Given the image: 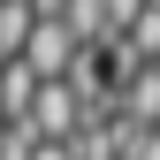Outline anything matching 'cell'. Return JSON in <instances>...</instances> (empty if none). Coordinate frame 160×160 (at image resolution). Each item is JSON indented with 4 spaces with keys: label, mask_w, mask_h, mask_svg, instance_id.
<instances>
[{
    "label": "cell",
    "mask_w": 160,
    "mask_h": 160,
    "mask_svg": "<svg viewBox=\"0 0 160 160\" xmlns=\"http://www.w3.org/2000/svg\"><path fill=\"white\" fill-rule=\"evenodd\" d=\"M38 84H61L69 76V61H76V38L61 31V23H31V38H23V53H15Z\"/></svg>",
    "instance_id": "obj_1"
},
{
    "label": "cell",
    "mask_w": 160,
    "mask_h": 160,
    "mask_svg": "<svg viewBox=\"0 0 160 160\" xmlns=\"http://www.w3.org/2000/svg\"><path fill=\"white\" fill-rule=\"evenodd\" d=\"M61 31L76 46H99L107 38V0H61Z\"/></svg>",
    "instance_id": "obj_2"
},
{
    "label": "cell",
    "mask_w": 160,
    "mask_h": 160,
    "mask_svg": "<svg viewBox=\"0 0 160 160\" xmlns=\"http://www.w3.org/2000/svg\"><path fill=\"white\" fill-rule=\"evenodd\" d=\"M31 92H38V76H31L23 61H8V69H0V122H23Z\"/></svg>",
    "instance_id": "obj_3"
},
{
    "label": "cell",
    "mask_w": 160,
    "mask_h": 160,
    "mask_svg": "<svg viewBox=\"0 0 160 160\" xmlns=\"http://www.w3.org/2000/svg\"><path fill=\"white\" fill-rule=\"evenodd\" d=\"M23 38H31V15H23V0H0V69L23 53Z\"/></svg>",
    "instance_id": "obj_4"
},
{
    "label": "cell",
    "mask_w": 160,
    "mask_h": 160,
    "mask_svg": "<svg viewBox=\"0 0 160 160\" xmlns=\"http://www.w3.org/2000/svg\"><path fill=\"white\" fill-rule=\"evenodd\" d=\"M0 160H31V130L23 122H0Z\"/></svg>",
    "instance_id": "obj_5"
},
{
    "label": "cell",
    "mask_w": 160,
    "mask_h": 160,
    "mask_svg": "<svg viewBox=\"0 0 160 160\" xmlns=\"http://www.w3.org/2000/svg\"><path fill=\"white\" fill-rule=\"evenodd\" d=\"M31 160H69V152L61 145H31Z\"/></svg>",
    "instance_id": "obj_6"
}]
</instances>
